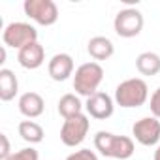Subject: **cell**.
Wrapping results in <instances>:
<instances>
[{"instance_id":"8","label":"cell","mask_w":160,"mask_h":160,"mask_svg":"<svg viewBox=\"0 0 160 160\" xmlns=\"http://www.w3.org/2000/svg\"><path fill=\"white\" fill-rule=\"evenodd\" d=\"M132 134L138 143L145 147H152L160 141V121L156 117H143L134 122Z\"/></svg>"},{"instance_id":"10","label":"cell","mask_w":160,"mask_h":160,"mask_svg":"<svg viewBox=\"0 0 160 160\" xmlns=\"http://www.w3.org/2000/svg\"><path fill=\"white\" fill-rule=\"evenodd\" d=\"M17 60L23 68L27 70H36L40 68L43 62H45V49L40 42H34V43H28L25 45L23 49H19L17 53Z\"/></svg>"},{"instance_id":"5","label":"cell","mask_w":160,"mask_h":160,"mask_svg":"<svg viewBox=\"0 0 160 160\" xmlns=\"http://www.w3.org/2000/svg\"><path fill=\"white\" fill-rule=\"evenodd\" d=\"M25 13L42 27H51L58 21V8L53 0H25Z\"/></svg>"},{"instance_id":"3","label":"cell","mask_w":160,"mask_h":160,"mask_svg":"<svg viewBox=\"0 0 160 160\" xmlns=\"http://www.w3.org/2000/svg\"><path fill=\"white\" fill-rule=\"evenodd\" d=\"M104 81V68L98 62H85L73 73V91L79 96L91 98L98 92L100 83Z\"/></svg>"},{"instance_id":"13","label":"cell","mask_w":160,"mask_h":160,"mask_svg":"<svg viewBox=\"0 0 160 160\" xmlns=\"http://www.w3.org/2000/svg\"><path fill=\"white\" fill-rule=\"evenodd\" d=\"M87 51L89 55L94 58V60H108L113 57L115 53V45L109 38L106 36H94L89 40V45H87Z\"/></svg>"},{"instance_id":"18","label":"cell","mask_w":160,"mask_h":160,"mask_svg":"<svg viewBox=\"0 0 160 160\" xmlns=\"http://www.w3.org/2000/svg\"><path fill=\"white\" fill-rule=\"evenodd\" d=\"M38 158H40V154H38L36 149H32V147H25V149L15 151L8 160H38Z\"/></svg>"},{"instance_id":"20","label":"cell","mask_w":160,"mask_h":160,"mask_svg":"<svg viewBox=\"0 0 160 160\" xmlns=\"http://www.w3.org/2000/svg\"><path fill=\"white\" fill-rule=\"evenodd\" d=\"M151 113H152V117H156V119H160V87L152 92V96H151Z\"/></svg>"},{"instance_id":"22","label":"cell","mask_w":160,"mask_h":160,"mask_svg":"<svg viewBox=\"0 0 160 160\" xmlns=\"http://www.w3.org/2000/svg\"><path fill=\"white\" fill-rule=\"evenodd\" d=\"M6 62V45L0 49V64H4Z\"/></svg>"},{"instance_id":"23","label":"cell","mask_w":160,"mask_h":160,"mask_svg":"<svg viewBox=\"0 0 160 160\" xmlns=\"http://www.w3.org/2000/svg\"><path fill=\"white\" fill-rule=\"evenodd\" d=\"M154 160H160V145H158L156 151H154Z\"/></svg>"},{"instance_id":"14","label":"cell","mask_w":160,"mask_h":160,"mask_svg":"<svg viewBox=\"0 0 160 160\" xmlns=\"http://www.w3.org/2000/svg\"><path fill=\"white\" fill-rule=\"evenodd\" d=\"M17 92H19V81L15 73L8 68H2L0 70V100L10 102L15 98Z\"/></svg>"},{"instance_id":"19","label":"cell","mask_w":160,"mask_h":160,"mask_svg":"<svg viewBox=\"0 0 160 160\" xmlns=\"http://www.w3.org/2000/svg\"><path fill=\"white\" fill-rule=\"evenodd\" d=\"M66 160H98V156H96V152L91 151V149H79V151L72 152Z\"/></svg>"},{"instance_id":"12","label":"cell","mask_w":160,"mask_h":160,"mask_svg":"<svg viewBox=\"0 0 160 160\" xmlns=\"http://www.w3.org/2000/svg\"><path fill=\"white\" fill-rule=\"evenodd\" d=\"M19 111L27 117V119H36V117H40L42 113H43V109H45V100L38 94V92H25V94H21V98H19Z\"/></svg>"},{"instance_id":"11","label":"cell","mask_w":160,"mask_h":160,"mask_svg":"<svg viewBox=\"0 0 160 160\" xmlns=\"http://www.w3.org/2000/svg\"><path fill=\"white\" fill-rule=\"evenodd\" d=\"M47 72H49L53 81H66V79L73 73V58L68 53H57L49 60Z\"/></svg>"},{"instance_id":"21","label":"cell","mask_w":160,"mask_h":160,"mask_svg":"<svg viewBox=\"0 0 160 160\" xmlns=\"http://www.w3.org/2000/svg\"><path fill=\"white\" fill-rule=\"evenodd\" d=\"M0 139H2V151H0V160H8L13 152H12V147H10V139L6 134H0Z\"/></svg>"},{"instance_id":"17","label":"cell","mask_w":160,"mask_h":160,"mask_svg":"<svg viewBox=\"0 0 160 160\" xmlns=\"http://www.w3.org/2000/svg\"><path fill=\"white\" fill-rule=\"evenodd\" d=\"M17 130H19V136H21L27 143H30V145L42 143V141H43V136H45L43 128H42L38 122H34V121H21L19 126H17Z\"/></svg>"},{"instance_id":"4","label":"cell","mask_w":160,"mask_h":160,"mask_svg":"<svg viewBox=\"0 0 160 160\" xmlns=\"http://www.w3.org/2000/svg\"><path fill=\"white\" fill-rule=\"evenodd\" d=\"M2 40H4V45H6V47L23 49L25 45L38 42V30H36L32 25H28V23L15 21V23H10V25L4 28Z\"/></svg>"},{"instance_id":"6","label":"cell","mask_w":160,"mask_h":160,"mask_svg":"<svg viewBox=\"0 0 160 160\" xmlns=\"http://www.w3.org/2000/svg\"><path fill=\"white\" fill-rule=\"evenodd\" d=\"M143 13L136 8H124L115 15L113 28L121 38H136L143 30Z\"/></svg>"},{"instance_id":"16","label":"cell","mask_w":160,"mask_h":160,"mask_svg":"<svg viewBox=\"0 0 160 160\" xmlns=\"http://www.w3.org/2000/svg\"><path fill=\"white\" fill-rule=\"evenodd\" d=\"M58 113L64 117V121L73 119V117L83 113V104H81V100H79L75 94L68 92V94L60 96V100H58Z\"/></svg>"},{"instance_id":"9","label":"cell","mask_w":160,"mask_h":160,"mask_svg":"<svg viewBox=\"0 0 160 160\" xmlns=\"http://www.w3.org/2000/svg\"><path fill=\"white\" fill-rule=\"evenodd\" d=\"M85 109L87 113L96 119V121H106L113 115L115 111V100L108 94V92H102L98 91L96 94H92L91 98H87L85 102Z\"/></svg>"},{"instance_id":"1","label":"cell","mask_w":160,"mask_h":160,"mask_svg":"<svg viewBox=\"0 0 160 160\" xmlns=\"http://www.w3.org/2000/svg\"><path fill=\"white\" fill-rule=\"evenodd\" d=\"M94 147L96 151L106 158H117V160H128L134 154V141L128 136H117L106 130L96 132L94 136Z\"/></svg>"},{"instance_id":"2","label":"cell","mask_w":160,"mask_h":160,"mask_svg":"<svg viewBox=\"0 0 160 160\" xmlns=\"http://www.w3.org/2000/svg\"><path fill=\"white\" fill-rule=\"evenodd\" d=\"M149 98V87L141 77H130L124 79L122 83L115 89V104L121 108H139Z\"/></svg>"},{"instance_id":"7","label":"cell","mask_w":160,"mask_h":160,"mask_svg":"<svg viewBox=\"0 0 160 160\" xmlns=\"http://www.w3.org/2000/svg\"><path fill=\"white\" fill-rule=\"evenodd\" d=\"M89 128H91V121L85 113L77 115L73 119H68V121H64V124L60 128V141L66 147L81 145L89 134Z\"/></svg>"},{"instance_id":"15","label":"cell","mask_w":160,"mask_h":160,"mask_svg":"<svg viewBox=\"0 0 160 160\" xmlns=\"http://www.w3.org/2000/svg\"><path fill=\"white\" fill-rule=\"evenodd\" d=\"M136 68L141 75H158L160 73V55L152 53V51H145L141 55H138L136 58Z\"/></svg>"}]
</instances>
